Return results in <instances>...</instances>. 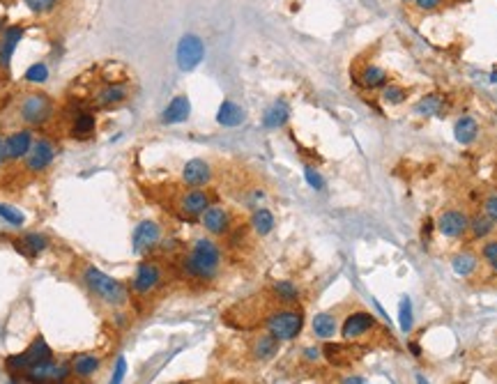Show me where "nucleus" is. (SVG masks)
Here are the masks:
<instances>
[{"instance_id":"nucleus-1","label":"nucleus","mask_w":497,"mask_h":384,"mask_svg":"<svg viewBox=\"0 0 497 384\" xmlns=\"http://www.w3.org/2000/svg\"><path fill=\"white\" fill-rule=\"evenodd\" d=\"M69 94L79 111H113L134 97V83L120 63H97L74 79Z\"/></svg>"},{"instance_id":"nucleus-2","label":"nucleus","mask_w":497,"mask_h":384,"mask_svg":"<svg viewBox=\"0 0 497 384\" xmlns=\"http://www.w3.org/2000/svg\"><path fill=\"white\" fill-rule=\"evenodd\" d=\"M74 279L83 290L88 292V297L106 308L108 313L113 315H122L131 304V294L129 287L122 283V281L113 279L110 274L101 272L99 267H95L92 263H86V260H79L74 267Z\"/></svg>"},{"instance_id":"nucleus-3","label":"nucleus","mask_w":497,"mask_h":384,"mask_svg":"<svg viewBox=\"0 0 497 384\" xmlns=\"http://www.w3.org/2000/svg\"><path fill=\"white\" fill-rule=\"evenodd\" d=\"M224 270V249L214 237H198L182 251L177 260V272L186 281L198 285H210Z\"/></svg>"},{"instance_id":"nucleus-4","label":"nucleus","mask_w":497,"mask_h":384,"mask_svg":"<svg viewBox=\"0 0 497 384\" xmlns=\"http://www.w3.org/2000/svg\"><path fill=\"white\" fill-rule=\"evenodd\" d=\"M55 101L41 90L21 92L12 106V122L19 129H39L53 120Z\"/></svg>"},{"instance_id":"nucleus-5","label":"nucleus","mask_w":497,"mask_h":384,"mask_svg":"<svg viewBox=\"0 0 497 384\" xmlns=\"http://www.w3.org/2000/svg\"><path fill=\"white\" fill-rule=\"evenodd\" d=\"M164 283H166V267L162 260L152 256L143 258L127 283L131 304H141V301L152 299L164 287Z\"/></svg>"},{"instance_id":"nucleus-6","label":"nucleus","mask_w":497,"mask_h":384,"mask_svg":"<svg viewBox=\"0 0 497 384\" xmlns=\"http://www.w3.org/2000/svg\"><path fill=\"white\" fill-rule=\"evenodd\" d=\"M304 311L300 306H274L272 311L262 315V332L272 334L276 341L288 343L295 341L304 329Z\"/></svg>"},{"instance_id":"nucleus-7","label":"nucleus","mask_w":497,"mask_h":384,"mask_svg":"<svg viewBox=\"0 0 497 384\" xmlns=\"http://www.w3.org/2000/svg\"><path fill=\"white\" fill-rule=\"evenodd\" d=\"M21 382L26 384H72L74 375L69 368V359H51L44 361L39 366H32L26 370V375L21 377Z\"/></svg>"},{"instance_id":"nucleus-8","label":"nucleus","mask_w":497,"mask_h":384,"mask_svg":"<svg viewBox=\"0 0 497 384\" xmlns=\"http://www.w3.org/2000/svg\"><path fill=\"white\" fill-rule=\"evenodd\" d=\"M200 228L214 239L231 237L235 232V212L221 203H212L210 208L203 212V216L198 219Z\"/></svg>"},{"instance_id":"nucleus-9","label":"nucleus","mask_w":497,"mask_h":384,"mask_svg":"<svg viewBox=\"0 0 497 384\" xmlns=\"http://www.w3.org/2000/svg\"><path fill=\"white\" fill-rule=\"evenodd\" d=\"M55 161V145L48 139H37L32 143L30 152L26 154V159L21 161V168H23V175L28 177H37L44 175L51 163Z\"/></svg>"},{"instance_id":"nucleus-10","label":"nucleus","mask_w":497,"mask_h":384,"mask_svg":"<svg viewBox=\"0 0 497 384\" xmlns=\"http://www.w3.org/2000/svg\"><path fill=\"white\" fill-rule=\"evenodd\" d=\"M214 177V166L203 156H196V159H189L182 166V173H179V184L189 189H210Z\"/></svg>"},{"instance_id":"nucleus-11","label":"nucleus","mask_w":497,"mask_h":384,"mask_svg":"<svg viewBox=\"0 0 497 384\" xmlns=\"http://www.w3.org/2000/svg\"><path fill=\"white\" fill-rule=\"evenodd\" d=\"M162 239H164L162 223L155 221V219H145V221H141L136 225L134 237H131V244H134V251L138 253V256L148 258L159 249Z\"/></svg>"},{"instance_id":"nucleus-12","label":"nucleus","mask_w":497,"mask_h":384,"mask_svg":"<svg viewBox=\"0 0 497 384\" xmlns=\"http://www.w3.org/2000/svg\"><path fill=\"white\" fill-rule=\"evenodd\" d=\"M376 327H378V320L373 318L371 313H366V311H352V313H348V315L343 318L338 334H341L343 341L359 343L362 338H366V336H369Z\"/></svg>"},{"instance_id":"nucleus-13","label":"nucleus","mask_w":497,"mask_h":384,"mask_svg":"<svg viewBox=\"0 0 497 384\" xmlns=\"http://www.w3.org/2000/svg\"><path fill=\"white\" fill-rule=\"evenodd\" d=\"M469 228V216L458 208L442 210L438 219H435V230L447 239H460L467 235Z\"/></svg>"},{"instance_id":"nucleus-14","label":"nucleus","mask_w":497,"mask_h":384,"mask_svg":"<svg viewBox=\"0 0 497 384\" xmlns=\"http://www.w3.org/2000/svg\"><path fill=\"white\" fill-rule=\"evenodd\" d=\"M366 350L359 345V343H324L322 347V359H327L331 366L336 368H345V366H352L355 361L362 359V354Z\"/></svg>"},{"instance_id":"nucleus-15","label":"nucleus","mask_w":497,"mask_h":384,"mask_svg":"<svg viewBox=\"0 0 497 384\" xmlns=\"http://www.w3.org/2000/svg\"><path fill=\"white\" fill-rule=\"evenodd\" d=\"M32 129H14L3 139V150H5V161L7 163H17L23 161L26 154L32 148Z\"/></svg>"},{"instance_id":"nucleus-16","label":"nucleus","mask_w":497,"mask_h":384,"mask_svg":"<svg viewBox=\"0 0 497 384\" xmlns=\"http://www.w3.org/2000/svg\"><path fill=\"white\" fill-rule=\"evenodd\" d=\"M205 46L196 35H184L177 44V65L182 72H191L203 63Z\"/></svg>"},{"instance_id":"nucleus-17","label":"nucleus","mask_w":497,"mask_h":384,"mask_svg":"<svg viewBox=\"0 0 497 384\" xmlns=\"http://www.w3.org/2000/svg\"><path fill=\"white\" fill-rule=\"evenodd\" d=\"M279 350H281V341H276L272 334L260 332L248 341V359L253 363H269L279 354Z\"/></svg>"},{"instance_id":"nucleus-18","label":"nucleus","mask_w":497,"mask_h":384,"mask_svg":"<svg viewBox=\"0 0 497 384\" xmlns=\"http://www.w3.org/2000/svg\"><path fill=\"white\" fill-rule=\"evenodd\" d=\"M69 368H72L74 380L88 382L101 370V356L95 352H76L69 356Z\"/></svg>"},{"instance_id":"nucleus-19","label":"nucleus","mask_w":497,"mask_h":384,"mask_svg":"<svg viewBox=\"0 0 497 384\" xmlns=\"http://www.w3.org/2000/svg\"><path fill=\"white\" fill-rule=\"evenodd\" d=\"M14 249L19 253H23L28 258H35L39 256V253H44L48 246H51V239H48L44 232H23L21 237H14L12 239Z\"/></svg>"},{"instance_id":"nucleus-20","label":"nucleus","mask_w":497,"mask_h":384,"mask_svg":"<svg viewBox=\"0 0 497 384\" xmlns=\"http://www.w3.org/2000/svg\"><path fill=\"white\" fill-rule=\"evenodd\" d=\"M300 297L302 290L293 281H274V283H269V299L276 306H297Z\"/></svg>"},{"instance_id":"nucleus-21","label":"nucleus","mask_w":497,"mask_h":384,"mask_svg":"<svg viewBox=\"0 0 497 384\" xmlns=\"http://www.w3.org/2000/svg\"><path fill=\"white\" fill-rule=\"evenodd\" d=\"M357 85L369 92H380L384 85H389V74L380 65H364L357 74Z\"/></svg>"},{"instance_id":"nucleus-22","label":"nucleus","mask_w":497,"mask_h":384,"mask_svg":"<svg viewBox=\"0 0 497 384\" xmlns=\"http://www.w3.org/2000/svg\"><path fill=\"white\" fill-rule=\"evenodd\" d=\"M338 329H341V322H338L336 313H331V311L318 313V315H313V320H311V332H313L315 338H320V341L334 338L338 334Z\"/></svg>"},{"instance_id":"nucleus-23","label":"nucleus","mask_w":497,"mask_h":384,"mask_svg":"<svg viewBox=\"0 0 497 384\" xmlns=\"http://www.w3.org/2000/svg\"><path fill=\"white\" fill-rule=\"evenodd\" d=\"M95 129H97L95 113L92 111H79L74 115L72 127H69V136H72L74 141H88L95 136Z\"/></svg>"},{"instance_id":"nucleus-24","label":"nucleus","mask_w":497,"mask_h":384,"mask_svg":"<svg viewBox=\"0 0 497 384\" xmlns=\"http://www.w3.org/2000/svg\"><path fill=\"white\" fill-rule=\"evenodd\" d=\"M274 225H276V219L269 208H258L248 214V230H251L255 237H267L269 232L274 230Z\"/></svg>"},{"instance_id":"nucleus-25","label":"nucleus","mask_w":497,"mask_h":384,"mask_svg":"<svg viewBox=\"0 0 497 384\" xmlns=\"http://www.w3.org/2000/svg\"><path fill=\"white\" fill-rule=\"evenodd\" d=\"M21 37H23V28H21V26H12V28H7L3 32V37H0V67H3V70L10 67L14 49H17Z\"/></svg>"},{"instance_id":"nucleus-26","label":"nucleus","mask_w":497,"mask_h":384,"mask_svg":"<svg viewBox=\"0 0 497 384\" xmlns=\"http://www.w3.org/2000/svg\"><path fill=\"white\" fill-rule=\"evenodd\" d=\"M189 113H191L189 97H186V94H177V97L166 106V111L162 113V122L164 125H177V122H184L186 118H189Z\"/></svg>"},{"instance_id":"nucleus-27","label":"nucleus","mask_w":497,"mask_h":384,"mask_svg":"<svg viewBox=\"0 0 497 384\" xmlns=\"http://www.w3.org/2000/svg\"><path fill=\"white\" fill-rule=\"evenodd\" d=\"M454 136L460 145H472V143L479 139V122H476L472 115H460L454 125Z\"/></svg>"},{"instance_id":"nucleus-28","label":"nucleus","mask_w":497,"mask_h":384,"mask_svg":"<svg viewBox=\"0 0 497 384\" xmlns=\"http://www.w3.org/2000/svg\"><path fill=\"white\" fill-rule=\"evenodd\" d=\"M23 354L28 356V363H30V368L39 366V363H44V361L55 359V352L51 347H48V343L44 341V336H35V341L23 350ZM30 368H28V370H30Z\"/></svg>"},{"instance_id":"nucleus-29","label":"nucleus","mask_w":497,"mask_h":384,"mask_svg":"<svg viewBox=\"0 0 497 384\" xmlns=\"http://www.w3.org/2000/svg\"><path fill=\"white\" fill-rule=\"evenodd\" d=\"M451 267H454V272L458 274V276L467 279V276H472V274H476V270H479V258H476L472 251H460V253H456V256L451 258Z\"/></svg>"},{"instance_id":"nucleus-30","label":"nucleus","mask_w":497,"mask_h":384,"mask_svg":"<svg viewBox=\"0 0 497 384\" xmlns=\"http://www.w3.org/2000/svg\"><path fill=\"white\" fill-rule=\"evenodd\" d=\"M290 118V108L286 101H274L272 106L267 108V113H265V118H262V125H265L267 129H279L283 127L288 122Z\"/></svg>"},{"instance_id":"nucleus-31","label":"nucleus","mask_w":497,"mask_h":384,"mask_svg":"<svg viewBox=\"0 0 497 384\" xmlns=\"http://www.w3.org/2000/svg\"><path fill=\"white\" fill-rule=\"evenodd\" d=\"M242 120H244V111L235 104V101L226 99L224 104L219 106V113H217V122L224 127H237L242 125Z\"/></svg>"},{"instance_id":"nucleus-32","label":"nucleus","mask_w":497,"mask_h":384,"mask_svg":"<svg viewBox=\"0 0 497 384\" xmlns=\"http://www.w3.org/2000/svg\"><path fill=\"white\" fill-rule=\"evenodd\" d=\"M493 230H495V223L490 221V219L483 214V212H476L474 216H469V237L472 239H488L490 235H493Z\"/></svg>"},{"instance_id":"nucleus-33","label":"nucleus","mask_w":497,"mask_h":384,"mask_svg":"<svg viewBox=\"0 0 497 384\" xmlns=\"http://www.w3.org/2000/svg\"><path fill=\"white\" fill-rule=\"evenodd\" d=\"M407 97H410V90L403 85H396V83H389L380 90V101H382L384 106H400V104H405Z\"/></svg>"},{"instance_id":"nucleus-34","label":"nucleus","mask_w":497,"mask_h":384,"mask_svg":"<svg viewBox=\"0 0 497 384\" xmlns=\"http://www.w3.org/2000/svg\"><path fill=\"white\" fill-rule=\"evenodd\" d=\"M442 104H445V101H442L440 94H426V97H421L417 101L414 111H417L421 118H433V115H440Z\"/></svg>"},{"instance_id":"nucleus-35","label":"nucleus","mask_w":497,"mask_h":384,"mask_svg":"<svg viewBox=\"0 0 497 384\" xmlns=\"http://www.w3.org/2000/svg\"><path fill=\"white\" fill-rule=\"evenodd\" d=\"M23 3L35 17H46L51 14L53 10H58L60 0H23Z\"/></svg>"},{"instance_id":"nucleus-36","label":"nucleus","mask_w":497,"mask_h":384,"mask_svg":"<svg viewBox=\"0 0 497 384\" xmlns=\"http://www.w3.org/2000/svg\"><path fill=\"white\" fill-rule=\"evenodd\" d=\"M398 322H400V329H403V332H410V329H412V301L407 297L400 299Z\"/></svg>"},{"instance_id":"nucleus-37","label":"nucleus","mask_w":497,"mask_h":384,"mask_svg":"<svg viewBox=\"0 0 497 384\" xmlns=\"http://www.w3.org/2000/svg\"><path fill=\"white\" fill-rule=\"evenodd\" d=\"M481 256L488 263L490 270L497 272V239H488V242L481 246Z\"/></svg>"},{"instance_id":"nucleus-38","label":"nucleus","mask_w":497,"mask_h":384,"mask_svg":"<svg viewBox=\"0 0 497 384\" xmlns=\"http://www.w3.org/2000/svg\"><path fill=\"white\" fill-rule=\"evenodd\" d=\"M46 79H48V70H46L44 63L32 65L30 70L26 72V81H28V83H44Z\"/></svg>"},{"instance_id":"nucleus-39","label":"nucleus","mask_w":497,"mask_h":384,"mask_svg":"<svg viewBox=\"0 0 497 384\" xmlns=\"http://www.w3.org/2000/svg\"><path fill=\"white\" fill-rule=\"evenodd\" d=\"M481 212L497 225V194H488L481 203Z\"/></svg>"},{"instance_id":"nucleus-40","label":"nucleus","mask_w":497,"mask_h":384,"mask_svg":"<svg viewBox=\"0 0 497 384\" xmlns=\"http://www.w3.org/2000/svg\"><path fill=\"white\" fill-rule=\"evenodd\" d=\"M0 216H3L5 221L12 223V225H21V223H23V214H21V212H17L14 208H10V205H3V203H0Z\"/></svg>"},{"instance_id":"nucleus-41","label":"nucleus","mask_w":497,"mask_h":384,"mask_svg":"<svg viewBox=\"0 0 497 384\" xmlns=\"http://www.w3.org/2000/svg\"><path fill=\"white\" fill-rule=\"evenodd\" d=\"M306 182H309L313 189H318V191H320V189L324 187V182H322L320 173H318L315 168H311V166H306Z\"/></svg>"},{"instance_id":"nucleus-42","label":"nucleus","mask_w":497,"mask_h":384,"mask_svg":"<svg viewBox=\"0 0 497 384\" xmlns=\"http://www.w3.org/2000/svg\"><path fill=\"white\" fill-rule=\"evenodd\" d=\"M442 3H445V0H414L417 10H421V12H435V10H440Z\"/></svg>"},{"instance_id":"nucleus-43","label":"nucleus","mask_w":497,"mask_h":384,"mask_svg":"<svg viewBox=\"0 0 497 384\" xmlns=\"http://www.w3.org/2000/svg\"><path fill=\"white\" fill-rule=\"evenodd\" d=\"M124 370H127V361H124L120 356V359H117V366H115V373H113V380H110V384H120Z\"/></svg>"},{"instance_id":"nucleus-44","label":"nucleus","mask_w":497,"mask_h":384,"mask_svg":"<svg viewBox=\"0 0 497 384\" xmlns=\"http://www.w3.org/2000/svg\"><path fill=\"white\" fill-rule=\"evenodd\" d=\"M338 384H369V382H366V377H364V375L350 373V375L341 377V382H338Z\"/></svg>"},{"instance_id":"nucleus-45","label":"nucleus","mask_w":497,"mask_h":384,"mask_svg":"<svg viewBox=\"0 0 497 384\" xmlns=\"http://www.w3.org/2000/svg\"><path fill=\"white\" fill-rule=\"evenodd\" d=\"M3 163L7 161H5V150H3V136H0V166H3Z\"/></svg>"},{"instance_id":"nucleus-46","label":"nucleus","mask_w":497,"mask_h":384,"mask_svg":"<svg viewBox=\"0 0 497 384\" xmlns=\"http://www.w3.org/2000/svg\"><path fill=\"white\" fill-rule=\"evenodd\" d=\"M417 384H428L424 375H417Z\"/></svg>"},{"instance_id":"nucleus-47","label":"nucleus","mask_w":497,"mask_h":384,"mask_svg":"<svg viewBox=\"0 0 497 384\" xmlns=\"http://www.w3.org/2000/svg\"><path fill=\"white\" fill-rule=\"evenodd\" d=\"M168 384H193V382H189V380H177V382H168Z\"/></svg>"},{"instance_id":"nucleus-48","label":"nucleus","mask_w":497,"mask_h":384,"mask_svg":"<svg viewBox=\"0 0 497 384\" xmlns=\"http://www.w3.org/2000/svg\"><path fill=\"white\" fill-rule=\"evenodd\" d=\"M400 3H405V5H410V3H414V0H400Z\"/></svg>"}]
</instances>
